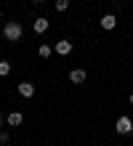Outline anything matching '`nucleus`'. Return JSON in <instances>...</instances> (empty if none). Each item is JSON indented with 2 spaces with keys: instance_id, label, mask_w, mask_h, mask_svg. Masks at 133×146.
<instances>
[{
  "instance_id": "nucleus-1",
  "label": "nucleus",
  "mask_w": 133,
  "mask_h": 146,
  "mask_svg": "<svg viewBox=\"0 0 133 146\" xmlns=\"http://www.w3.org/2000/svg\"><path fill=\"white\" fill-rule=\"evenodd\" d=\"M21 35H24V27H21L19 21H5V27H3V37H5L8 42H19Z\"/></svg>"
},
{
  "instance_id": "nucleus-2",
  "label": "nucleus",
  "mask_w": 133,
  "mask_h": 146,
  "mask_svg": "<svg viewBox=\"0 0 133 146\" xmlns=\"http://www.w3.org/2000/svg\"><path fill=\"white\" fill-rule=\"evenodd\" d=\"M114 130H117L120 135H128V133H133V119L122 114V117L117 119V122H114Z\"/></svg>"
},
{
  "instance_id": "nucleus-3",
  "label": "nucleus",
  "mask_w": 133,
  "mask_h": 146,
  "mask_svg": "<svg viewBox=\"0 0 133 146\" xmlns=\"http://www.w3.org/2000/svg\"><path fill=\"white\" fill-rule=\"evenodd\" d=\"M53 50H56L59 56H69V53H72V42H69V40H59L56 45H53Z\"/></svg>"
},
{
  "instance_id": "nucleus-4",
  "label": "nucleus",
  "mask_w": 133,
  "mask_h": 146,
  "mask_svg": "<svg viewBox=\"0 0 133 146\" xmlns=\"http://www.w3.org/2000/svg\"><path fill=\"white\" fill-rule=\"evenodd\" d=\"M19 96L21 98H32L35 96V85L32 82H19Z\"/></svg>"
},
{
  "instance_id": "nucleus-5",
  "label": "nucleus",
  "mask_w": 133,
  "mask_h": 146,
  "mask_svg": "<svg viewBox=\"0 0 133 146\" xmlns=\"http://www.w3.org/2000/svg\"><path fill=\"white\" fill-rule=\"evenodd\" d=\"M85 69H72V72H69V82H75V85H83L85 82Z\"/></svg>"
},
{
  "instance_id": "nucleus-6",
  "label": "nucleus",
  "mask_w": 133,
  "mask_h": 146,
  "mask_svg": "<svg viewBox=\"0 0 133 146\" xmlns=\"http://www.w3.org/2000/svg\"><path fill=\"white\" fill-rule=\"evenodd\" d=\"M114 27H117V19H114L112 13H104V16H101V29L109 32V29H114Z\"/></svg>"
},
{
  "instance_id": "nucleus-7",
  "label": "nucleus",
  "mask_w": 133,
  "mask_h": 146,
  "mask_svg": "<svg viewBox=\"0 0 133 146\" xmlns=\"http://www.w3.org/2000/svg\"><path fill=\"white\" fill-rule=\"evenodd\" d=\"M32 29L37 32V35H43V32L48 29V19H43V16H40V19H35V24H32Z\"/></svg>"
},
{
  "instance_id": "nucleus-8",
  "label": "nucleus",
  "mask_w": 133,
  "mask_h": 146,
  "mask_svg": "<svg viewBox=\"0 0 133 146\" xmlns=\"http://www.w3.org/2000/svg\"><path fill=\"white\" fill-rule=\"evenodd\" d=\"M21 111H11V114H8V125H11V127H19L21 125Z\"/></svg>"
},
{
  "instance_id": "nucleus-9",
  "label": "nucleus",
  "mask_w": 133,
  "mask_h": 146,
  "mask_svg": "<svg viewBox=\"0 0 133 146\" xmlns=\"http://www.w3.org/2000/svg\"><path fill=\"white\" fill-rule=\"evenodd\" d=\"M37 53H40V58H48V56L53 53V48H51V45H40V48H37Z\"/></svg>"
},
{
  "instance_id": "nucleus-10",
  "label": "nucleus",
  "mask_w": 133,
  "mask_h": 146,
  "mask_svg": "<svg viewBox=\"0 0 133 146\" xmlns=\"http://www.w3.org/2000/svg\"><path fill=\"white\" fill-rule=\"evenodd\" d=\"M11 74V64L8 61H0V77H8Z\"/></svg>"
},
{
  "instance_id": "nucleus-11",
  "label": "nucleus",
  "mask_w": 133,
  "mask_h": 146,
  "mask_svg": "<svg viewBox=\"0 0 133 146\" xmlns=\"http://www.w3.org/2000/svg\"><path fill=\"white\" fill-rule=\"evenodd\" d=\"M69 8V0H56V11H67Z\"/></svg>"
},
{
  "instance_id": "nucleus-12",
  "label": "nucleus",
  "mask_w": 133,
  "mask_h": 146,
  "mask_svg": "<svg viewBox=\"0 0 133 146\" xmlns=\"http://www.w3.org/2000/svg\"><path fill=\"white\" fill-rule=\"evenodd\" d=\"M8 141H11V135H8V133H3V130H0V146H5Z\"/></svg>"
},
{
  "instance_id": "nucleus-13",
  "label": "nucleus",
  "mask_w": 133,
  "mask_h": 146,
  "mask_svg": "<svg viewBox=\"0 0 133 146\" xmlns=\"http://www.w3.org/2000/svg\"><path fill=\"white\" fill-rule=\"evenodd\" d=\"M128 101H130V106H133V93H130V98H128Z\"/></svg>"
},
{
  "instance_id": "nucleus-14",
  "label": "nucleus",
  "mask_w": 133,
  "mask_h": 146,
  "mask_svg": "<svg viewBox=\"0 0 133 146\" xmlns=\"http://www.w3.org/2000/svg\"><path fill=\"white\" fill-rule=\"evenodd\" d=\"M0 127H3V117H0Z\"/></svg>"
},
{
  "instance_id": "nucleus-15",
  "label": "nucleus",
  "mask_w": 133,
  "mask_h": 146,
  "mask_svg": "<svg viewBox=\"0 0 133 146\" xmlns=\"http://www.w3.org/2000/svg\"><path fill=\"white\" fill-rule=\"evenodd\" d=\"M35 3H43V0H35Z\"/></svg>"
}]
</instances>
